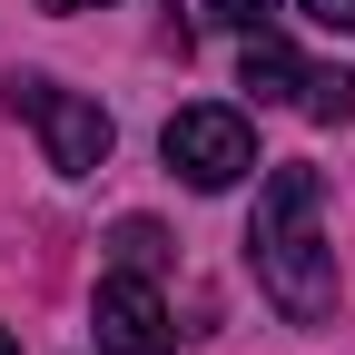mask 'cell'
Segmentation results:
<instances>
[{"label":"cell","mask_w":355,"mask_h":355,"mask_svg":"<svg viewBox=\"0 0 355 355\" xmlns=\"http://www.w3.org/2000/svg\"><path fill=\"white\" fill-rule=\"evenodd\" d=\"M316 168H266L257 188V227H247V257H257V286L277 296V316L316 326L336 316V247L316 227Z\"/></svg>","instance_id":"1"},{"label":"cell","mask_w":355,"mask_h":355,"mask_svg":"<svg viewBox=\"0 0 355 355\" xmlns=\"http://www.w3.org/2000/svg\"><path fill=\"white\" fill-rule=\"evenodd\" d=\"M10 109L40 128V148H50V168H60V178H89V168L109 158V109H99V99H79V89H60V79L20 69V79H10Z\"/></svg>","instance_id":"2"},{"label":"cell","mask_w":355,"mask_h":355,"mask_svg":"<svg viewBox=\"0 0 355 355\" xmlns=\"http://www.w3.org/2000/svg\"><path fill=\"white\" fill-rule=\"evenodd\" d=\"M158 148H168V168L188 178V188H237V178L257 168V128L237 109H178Z\"/></svg>","instance_id":"3"},{"label":"cell","mask_w":355,"mask_h":355,"mask_svg":"<svg viewBox=\"0 0 355 355\" xmlns=\"http://www.w3.org/2000/svg\"><path fill=\"white\" fill-rule=\"evenodd\" d=\"M89 326H99V355H178V336H168V296H158V277H139V266L99 277Z\"/></svg>","instance_id":"4"},{"label":"cell","mask_w":355,"mask_h":355,"mask_svg":"<svg viewBox=\"0 0 355 355\" xmlns=\"http://www.w3.org/2000/svg\"><path fill=\"white\" fill-rule=\"evenodd\" d=\"M247 89H257V99H306V60L286 50L277 30H247Z\"/></svg>","instance_id":"5"},{"label":"cell","mask_w":355,"mask_h":355,"mask_svg":"<svg viewBox=\"0 0 355 355\" xmlns=\"http://www.w3.org/2000/svg\"><path fill=\"white\" fill-rule=\"evenodd\" d=\"M296 109H306V119H326V128L355 119V69H306V99H296Z\"/></svg>","instance_id":"6"},{"label":"cell","mask_w":355,"mask_h":355,"mask_svg":"<svg viewBox=\"0 0 355 355\" xmlns=\"http://www.w3.org/2000/svg\"><path fill=\"white\" fill-rule=\"evenodd\" d=\"M119 266H139V277H158V257H168V237H158V217H119Z\"/></svg>","instance_id":"7"},{"label":"cell","mask_w":355,"mask_h":355,"mask_svg":"<svg viewBox=\"0 0 355 355\" xmlns=\"http://www.w3.org/2000/svg\"><path fill=\"white\" fill-rule=\"evenodd\" d=\"M207 20H227V30H266V20H277V0H207Z\"/></svg>","instance_id":"8"},{"label":"cell","mask_w":355,"mask_h":355,"mask_svg":"<svg viewBox=\"0 0 355 355\" xmlns=\"http://www.w3.org/2000/svg\"><path fill=\"white\" fill-rule=\"evenodd\" d=\"M296 10L316 20V30H355V0H296Z\"/></svg>","instance_id":"9"},{"label":"cell","mask_w":355,"mask_h":355,"mask_svg":"<svg viewBox=\"0 0 355 355\" xmlns=\"http://www.w3.org/2000/svg\"><path fill=\"white\" fill-rule=\"evenodd\" d=\"M40 10H109V0H40Z\"/></svg>","instance_id":"10"},{"label":"cell","mask_w":355,"mask_h":355,"mask_svg":"<svg viewBox=\"0 0 355 355\" xmlns=\"http://www.w3.org/2000/svg\"><path fill=\"white\" fill-rule=\"evenodd\" d=\"M0 355H20V345H10V326H0Z\"/></svg>","instance_id":"11"}]
</instances>
